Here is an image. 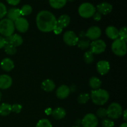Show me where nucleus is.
<instances>
[{
  "instance_id": "obj_44",
  "label": "nucleus",
  "mask_w": 127,
  "mask_h": 127,
  "mask_svg": "<svg viewBox=\"0 0 127 127\" xmlns=\"http://www.w3.org/2000/svg\"><path fill=\"white\" fill-rule=\"evenodd\" d=\"M1 97H2V94H1V93L0 92V100H1Z\"/></svg>"
},
{
  "instance_id": "obj_8",
  "label": "nucleus",
  "mask_w": 127,
  "mask_h": 127,
  "mask_svg": "<svg viewBox=\"0 0 127 127\" xmlns=\"http://www.w3.org/2000/svg\"><path fill=\"white\" fill-rule=\"evenodd\" d=\"M83 127H97L98 125L97 117L93 114H88L84 117L81 122Z\"/></svg>"
},
{
  "instance_id": "obj_23",
  "label": "nucleus",
  "mask_w": 127,
  "mask_h": 127,
  "mask_svg": "<svg viewBox=\"0 0 127 127\" xmlns=\"http://www.w3.org/2000/svg\"><path fill=\"white\" fill-rule=\"evenodd\" d=\"M12 112L11 105L7 103H3L0 105V115L1 116H7Z\"/></svg>"
},
{
  "instance_id": "obj_26",
  "label": "nucleus",
  "mask_w": 127,
  "mask_h": 127,
  "mask_svg": "<svg viewBox=\"0 0 127 127\" xmlns=\"http://www.w3.org/2000/svg\"><path fill=\"white\" fill-rule=\"evenodd\" d=\"M90 44L91 43L89 40L86 39V38H81V40H79L78 43H77L78 47L82 50H85L86 48H88L90 47Z\"/></svg>"
},
{
  "instance_id": "obj_15",
  "label": "nucleus",
  "mask_w": 127,
  "mask_h": 127,
  "mask_svg": "<svg viewBox=\"0 0 127 127\" xmlns=\"http://www.w3.org/2000/svg\"><path fill=\"white\" fill-rule=\"evenodd\" d=\"M112 6L110 3L107 2H102L97 6V10L99 13L103 15H107L112 11Z\"/></svg>"
},
{
  "instance_id": "obj_22",
  "label": "nucleus",
  "mask_w": 127,
  "mask_h": 127,
  "mask_svg": "<svg viewBox=\"0 0 127 127\" xmlns=\"http://www.w3.org/2000/svg\"><path fill=\"white\" fill-rule=\"evenodd\" d=\"M51 115L56 120H61L66 116V111L63 108L57 107L54 110H52Z\"/></svg>"
},
{
  "instance_id": "obj_25",
  "label": "nucleus",
  "mask_w": 127,
  "mask_h": 127,
  "mask_svg": "<svg viewBox=\"0 0 127 127\" xmlns=\"http://www.w3.org/2000/svg\"><path fill=\"white\" fill-rule=\"evenodd\" d=\"M67 0H49L51 7L54 9H60L65 6Z\"/></svg>"
},
{
  "instance_id": "obj_29",
  "label": "nucleus",
  "mask_w": 127,
  "mask_h": 127,
  "mask_svg": "<svg viewBox=\"0 0 127 127\" xmlns=\"http://www.w3.org/2000/svg\"><path fill=\"white\" fill-rule=\"evenodd\" d=\"M84 60L87 64H91L94 61V54L90 50L85 52L84 55Z\"/></svg>"
},
{
  "instance_id": "obj_9",
  "label": "nucleus",
  "mask_w": 127,
  "mask_h": 127,
  "mask_svg": "<svg viewBox=\"0 0 127 127\" xmlns=\"http://www.w3.org/2000/svg\"><path fill=\"white\" fill-rule=\"evenodd\" d=\"M63 41L66 45L69 46H74L77 45L79 38L73 31H67L64 33L63 37Z\"/></svg>"
},
{
  "instance_id": "obj_39",
  "label": "nucleus",
  "mask_w": 127,
  "mask_h": 127,
  "mask_svg": "<svg viewBox=\"0 0 127 127\" xmlns=\"http://www.w3.org/2000/svg\"><path fill=\"white\" fill-rule=\"evenodd\" d=\"M93 19L95 20V21H99L101 19L102 16L100 13H99L98 12H95V14H94V16H93Z\"/></svg>"
},
{
  "instance_id": "obj_45",
  "label": "nucleus",
  "mask_w": 127,
  "mask_h": 127,
  "mask_svg": "<svg viewBox=\"0 0 127 127\" xmlns=\"http://www.w3.org/2000/svg\"><path fill=\"white\" fill-rule=\"evenodd\" d=\"M81 127L79 126V125H76V126H74V127Z\"/></svg>"
},
{
  "instance_id": "obj_27",
  "label": "nucleus",
  "mask_w": 127,
  "mask_h": 127,
  "mask_svg": "<svg viewBox=\"0 0 127 127\" xmlns=\"http://www.w3.org/2000/svg\"><path fill=\"white\" fill-rule=\"evenodd\" d=\"M20 11H21V16H28V15H30L32 13V7L30 5L25 4L21 7V9H20Z\"/></svg>"
},
{
  "instance_id": "obj_32",
  "label": "nucleus",
  "mask_w": 127,
  "mask_h": 127,
  "mask_svg": "<svg viewBox=\"0 0 127 127\" xmlns=\"http://www.w3.org/2000/svg\"><path fill=\"white\" fill-rule=\"evenodd\" d=\"M119 38L123 40L127 43V29L126 27H123L119 31Z\"/></svg>"
},
{
  "instance_id": "obj_1",
  "label": "nucleus",
  "mask_w": 127,
  "mask_h": 127,
  "mask_svg": "<svg viewBox=\"0 0 127 127\" xmlns=\"http://www.w3.org/2000/svg\"><path fill=\"white\" fill-rule=\"evenodd\" d=\"M55 16L48 11H42L36 17V24L39 31L43 32H50L53 31L57 25Z\"/></svg>"
},
{
  "instance_id": "obj_21",
  "label": "nucleus",
  "mask_w": 127,
  "mask_h": 127,
  "mask_svg": "<svg viewBox=\"0 0 127 127\" xmlns=\"http://www.w3.org/2000/svg\"><path fill=\"white\" fill-rule=\"evenodd\" d=\"M70 22V17L66 14H63L57 20V25L63 29L66 27Z\"/></svg>"
},
{
  "instance_id": "obj_28",
  "label": "nucleus",
  "mask_w": 127,
  "mask_h": 127,
  "mask_svg": "<svg viewBox=\"0 0 127 127\" xmlns=\"http://www.w3.org/2000/svg\"><path fill=\"white\" fill-rule=\"evenodd\" d=\"M4 51L6 52V53L7 54L10 55H13L16 54V52H17L16 47L12 45L9 44V43H6L4 47Z\"/></svg>"
},
{
  "instance_id": "obj_38",
  "label": "nucleus",
  "mask_w": 127,
  "mask_h": 127,
  "mask_svg": "<svg viewBox=\"0 0 127 127\" xmlns=\"http://www.w3.org/2000/svg\"><path fill=\"white\" fill-rule=\"evenodd\" d=\"M7 3L12 6H16L20 2L21 0H6Z\"/></svg>"
},
{
  "instance_id": "obj_37",
  "label": "nucleus",
  "mask_w": 127,
  "mask_h": 127,
  "mask_svg": "<svg viewBox=\"0 0 127 127\" xmlns=\"http://www.w3.org/2000/svg\"><path fill=\"white\" fill-rule=\"evenodd\" d=\"M62 31H63V29L61 28L60 27H59L58 26H57V25H56V26L55 27L54 29H53V32H54L55 34L57 35H58L60 34V33H61L62 32Z\"/></svg>"
},
{
  "instance_id": "obj_31",
  "label": "nucleus",
  "mask_w": 127,
  "mask_h": 127,
  "mask_svg": "<svg viewBox=\"0 0 127 127\" xmlns=\"http://www.w3.org/2000/svg\"><path fill=\"white\" fill-rule=\"evenodd\" d=\"M90 99V95L87 93H83L81 94L78 97V101L79 104H86Z\"/></svg>"
},
{
  "instance_id": "obj_6",
  "label": "nucleus",
  "mask_w": 127,
  "mask_h": 127,
  "mask_svg": "<svg viewBox=\"0 0 127 127\" xmlns=\"http://www.w3.org/2000/svg\"><path fill=\"white\" fill-rule=\"evenodd\" d=\"M123 109L121 105L116 102L112 103L107 109V116L111 120L118 119L122 115Z\"/></svg>"
},
{
  "instance_id": "obj_19",
  "label": "nucleus",
  "mask_w": 127,
  "mask_h": 127,
  "mask_svg": "<svg viewBox=\"0 0 127 127\" xmlns=\"http://www.w3.org/2000/svg\"><path fill=\"white\" fill-rule=\"evenodd\" d=\"M105 33L109 38L114 40L119 38V30L114 26H109L107 27Z\"/></svg>"
},
{
  "instance_id": "obj_18",
  "label": "nucleus",
  "mask_w": 127,
  "mask_h": 127,
  "mask_svg": "<svg viewBox=\"0 0 127 127\" xmlns=\"http://www.w3.org/2000/svg\"><path fill=\"white\" fill-rule=\"evenodd\" d=\"M1 67L4 71L9 72L14 69V63L11 59L9 58H6L1 61Z\"/></svg>"
},
{
  "instance_id": "obj_46",
  "label": "nucleus",
  "mask_w": 127,
  "mask_h": 127,
  "mask_svg": "<svg viewBox=\"0 0 127 127\" xmlns=\"http://www.w3.org/2000/svg\"><path fill=\"white\" fill-rule=\"evenodd\" d=\"M67 1H74V0H67Z\"/></svg>"
},
{
  "instance_id": "obj_2",
  "label": "nucleus",
  "mask_w": 127,
  "mask_h": 127,
  "mask_svg": "<svg viewBox=\"0 0 127 127\" xmlns=\"http://www.w3.org/2000/svg\"><path fill=\"white\" fill-rule=\"evenodd\" d=\"M90 98L94 104L102 105L109 100V94L105 89H99L97 90H93L91 93Z\"/></svg>"
},
{
  "instance_id": "obj_40",
  "label": "nucleus",
  "mask_w": 127,
  "mask_h": 127,
  "mask_svg": "<svg viewBox=\"0 0 127 127\" xmlns=\"http://www.w3.org/2000/svg\"><path fill=\"white\" fill-rule=\"evenodd\" d=\"M5 44H6V42H5L4 37L0 35V49L2 48H4Z\"/></svg>"
},
{
  "instance_id": "obj_16",
  "label": "nucleus",
  "mask_w": 127,
  "mask_h": 127,
  "mask_svg": "<svg viewBox=\"0 0 127 127\" xmlns=\"http://www.w3.org/2000/svg\"><path fill=\"white\" fill-rule=\"evenodd\" d=\"M12 79L11 76L7 74L0 75V89H7L11 86Z\"/></svg>"
},
{
  "instance_id": "obj_11",
  "label": "nucleus",
  "mask_w": 127,
  "mask_h": 127,
  "mask_svg": "<svg viewBox=\"0 0 127 127\" xmlns=\"http://www.w3.org/2000/svg\"><path fill=\"white\" fill-rule=\"evenodd\" d=\"M102 33L101 29L97 26H93L91 27L86 33H85L86 37H88L89 39L92 40L93 41L97 40L100 37Z\"/></svg>"
},
{
  "instance_id": "obj_13",
  "label": "nucleus",
  "mask_w": 127,
  "mask_h": 127,
  "mask_svg": "<svg viewBox=\"0 0 127 127\" xmlns=\"http://www.w3.org/2000/svg\"><path fill=\"white\" fill-rule=\"evenodd\" d=\"M97 70L101 75L107 74L110 71V64L107 61L101 60L97 63Z\"/></svg>"
},
{
  "instance_id": "obj_43",
  "label": "nucleus",
  "mask_w": 127,
  "mask_h": 127,
  "mask_svg": "<svg viewBox=\"0 0 127 127\" xmlns=\"http://www.w3.org/2000/svg\"><path fill=\"white\" fill-rule=\"evenodd\" d=\"M120 127H127V124L126 122L124 123V124H122L121 125H120Z\"/></svg>"
},
{
  "instance_id": "obj_12",
  "label": "nucleus",
  "mask_w": 127,
  "mask_h": 127,
  "mask_svg": "<svg viewBox=\"0 0 127 127\" xmlns=\"http://www.w3.org/2000/svg\"><path fill=\"white\" fill-rule=\"evenodd\" d=\"M6 43H9L15 47L21 45L23 43V38L18 34H12L8 37H4Z\"/></svg>"
},
{
  "instance_id": "obj_4",
  "label": "nucleus",
  "mask_w": 127,
  "mask_h": 127,
  "mask_svg": "<svg viewBox=\"0 0 127 127\" xmlns=\"http://www.w3.org/2000/svg\"><path fill=\"white\" fill-rule=\"evenodd\" d=\"M95 12L96 9L90 2H84L78 8V13L83 18H90L94 16Z\"/></svg>"
},
{
  "instance_id": "obj_35",
  "label": "nucleus",
  "mask_w": 127,
  "mask_h": 127,
  "mask_svg": "<svg viewBox=\"0 0 127 127\" xmlns=\"http://www.w3.org/2000/svg\"><path fill=\"white\" fill-rule=\"evenodd\" d=\"M7 13V8L2 2H0V19H2Z\"/></svg>"
},
{
  "instance_id": "obj_3",
  "label": "nucleus",
  "mask_w": 127,
  "mask_h": 127,
  "mask_svg": "<svg viewBox=\"0 0 127 127\" xmlns=\"http://www.w3.org/2000/svg\"><path fill=\"white\" fill-rule=\"evenodd\" d=\"M15 31L13 21L9 19H3L0 21V34L6 37L13 34Z\"/></svg>"
},
{
  "instance_id": "obj_7",
  "label": "nucleus",
  "mask_w": 127,
  "mask_h": 127,
  "mask_svg": "<svg viewBox=\"0 0 127 127\" xmlns=\"http://www.w3.org/2000/svg\"><path fill=\"white\" fill-rule=\"evenodd\" d=\"M91 52L93 54H100L105 50L106 43L104 40L100 39L93 41L90 44Z\"/></svg>"
},
{
  "instance_id": "obj_10",
  "label": "nucleus",
  "mask_w": 127,
  "mask_h": 127,
  "mask_svg": "<svg viewBox=\"0 0 127 127\" xmlns=\"http://www.w3.org/2000/svg\"><path fill=\"white\" fill-rule=\"evenodd\" d=\"M14 24L15 29H16L21 33H24L28 31L29 24L27 20L24 17H20L14 22Z\"/></svg>"
},
{
  "instance_id": "obj_30",
  "label": "nucleus",
  "mask_w": 127,
  "mask_h": 127,
  "mask_svg": "<svg viewBox=\"0 0 127 127\" xmlns=\"http://www.w3.org/2000/svg\"><path fill=\"white\" fill-rule=\"evenodd\" d=\"M35 127H53V126L48 119H43L37 122Z\"/></svg>"
},
{
  "instance_id": "obj_24",
  "label": "nucleus",
  "mask_w": 127,
  "mask_h": 127,
  "mask_svg": "<svg viewBox=\"0 0 127 127\" xmlns=\"http://www.w3.org/2000/svg\"><path fill=\"white\" fill-rule=\"evenodd\" d=\"M89 86L93 89V90H97L100 89L101 86L102 82L100 79L97 77H92L89 79Z\"/></svg>"
},
{
  "instance_id": "obj_14",
  "label": "nucleus",
  "mask_w": 127,
  "mask_h": 127,
  "mask_svg": "<svg viewBox=\"0 0 127 127\" xmlns=\"http://www.w3.org/2000/svg\"><path fill=\"white\" fill-rule=\"evenodd\" d=\"M70 94V89L66 85H62L60 86L56 91L57 97L60 99H64L68 97Z\"/></svg>"
},
{
  "instance_id": "obj_20",
  "label": "nucleus",
  "mask_w": 127,
  "mask_h": 127,
  "mask_svg": "<svg viewBox=\"0 0 127 127\" xmlns=\"http://www.w3.org/2000/svg\"><path fill=\"white\" fill-rule=\"evenodd\" d=\"M41 88L43 91L46 92H52L55 88V84L52 80L47 79L42 83Z\"/></svg>"
},
{
  "instance_id": "obj_42",
  "label": "nucleus",
  "mask_w": 127,
  "mask_h": 127,
  "mask_svg": "<svg viewBox=\"0 0 127 127\" xmlns=\"http://www.w3.org/2000/svg\"><path fill=\"white\" fill-rule=\"evenodd\" d=\"M122 115H123V117H124V120H125V121H127V110H124V111L123 112Z\"/></svg>"
},
{
  "instance_id": "obj_34",
  "label": "nucleus",
  "mask_w": 127,
  "mask_h": 127,
  "mask_svg": "<svg viewBox=\"0 0 127 127\" xmlns=\"http://www.w3.org/2000/svg\"><path fill=\"white\" fill-rule=\"evenodd\" d=\"M97 116L100 119H105L107 117V109L105 108H99L97 110Z\"/></svg>"
},
{
  "instance_id": "obj_33",
  "label": "nucleus",
  "mask_w": 127,
  "mask_h": 127,
  "mask_svg": "<svg viewBox=\"0 0 127 127\" xmlns=\"http://www.w3.org/2000/svg\"><path fill=\"white\" fill-rule=\"evenodd\" d=\"M114 122L110 119H104L102 121V127H114Z\"/></svg>"
},
{
  "instance_id": "obj_36",
  "label": "nucleus",
  "mask_w": 127,
  "mask_h": 127,
  "mask_svg": "<svg viewBox=\"0 0 127 127\" xmlns=\"http://www.w3.org/2000/svg\"><path fill=\"white\" fill-rule=\"evenodd\" d=\"M11 109H12V111L16 114H19L22 110V105L18 104H15L11 105Z\"/></svg>"
},
{
  "instance_id": "obj_5",
  "label": "nucleus",
  "mask_w": 127,
  "mask_h": 127,
  "mask_svg": "<svg viewBox=\"0 0 127 127\" xmlns=\"http://www.w3.org/2000/svg\"><path fill=\"white\" fill-rule=\"evenodd\" d=\"M112 50L115 55L119 57L125 55L127 51L126 42L119 38L114 40L112 44Z\"/></svg>"
},
{
  "instance_id": "obj_41",
  "label": "nucleus",
  "mask_w": 127,
  "mask_h": 127,
  "mask_svg": "<svg viewBox=\"0 0 127 127\" xmlns=\"http://www.w3.org/2000/svg\"><path fill=\"white\" fill-rule=\"evenodd\" d=\"M45 114H47V115H50V114H52V110L51 109V108H47L45 110Z\"/></svg>"
},
{
  "instance_id": "obj_17",
  "label": "nucleus",
  "mask_w": 127,
  "mask_h": 127,
  "mask_svg": "<svg viewBox=\"0 0 127 127\" xmlns=\"http://www.w3.org/2000/svg\"><path fill=\"white\" fill-rule=\"evenodd\" d=\"M6 16H7V19L14 22L16 20L21 17V11L19 9L16 8V7L11 8L8 11H7Z\"/></svg>"
}]
</instances>
